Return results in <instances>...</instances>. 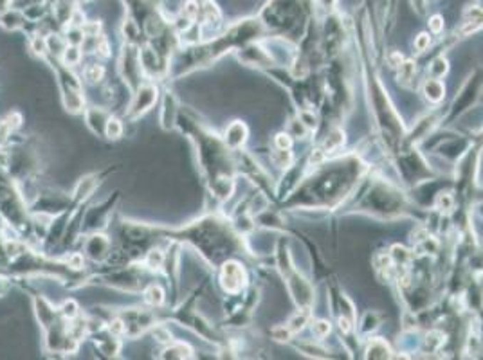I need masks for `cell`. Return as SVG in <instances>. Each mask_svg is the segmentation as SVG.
<instances>
[{
	"label": "cell",
	"mask_w": 483,
	"mask_h": 360,
	"mask_svg": "<svg viewBox=\"0 0 483 360\" xmlns=\"http://www.w3.org/2000/svg\"><path fill=\"white\" fill-rule=\"evenodd\" d=\"M426 97L431 101H440L444 97V87L440 85V81L431 80L426 83Z\"/></svg>",
	"instance_id": "1"
},
{
	"label": "cell",
	"mask_w": 483,
	"mask_h": 360,
	"mask_svg": "<svg viewBox=\"0 0 483 360\" xmlns=\"http://www.w3.org/2000/svg\"><path fill=\"white\" fill-rule=\"evenodd\" d=\"M431 29H433L435 33H438L442 29V18L440 16H435L433 20H431Z\"/></svg>",
	"instance_id": "6"
},
{
	"label": "cell",
	"mask_w": 483,
	"mask_h": 360,
	"mask_svg": "<svg viewBox=\"0 0 483 360\" xmlns=\"http://www.w3.org/2000/svg\"><path fill=\"white\" fill-rule=\"evenodd\" d=\"M314 328H316V334H318L319 337H323V335H326L330 332V326L326 324V322H323V321L318 322V324H316Z\"/></svg>",
	"instance_id": "4"
},
{
	"label": "cell",
	"mask_w": 483,
	"mask_h": 360,
	"mask_svg": "<svg viewBox=\"0 0 483 360\" xmlns=\"http://www.w3.org/2000/svg\"><path fill=\"white\" fill-rule=\"evenodd\" d=\"M413 74H415V65H413V63L407 62V63H404V65H400L399 78L404 81V83H407V81H410L411 78H413Z\"/></svg>",
	"instance_id": "2"
},
{
	"label": "cell",
	"mask_w": 483,
	"mask_h": 360,
	"mask_svg": "<svg viewBox=\"0 0 483 360\" xmlns=\"http://www.w3.org/2000/svg\"><path fill=\"white\" fill-rule=\"evenodd\" d=\"M427 46H430V36H427V35H420V36H418L417 49L418 51H424Z\"/></svg>",
	"instance_id": "5"
},
{
	"label": "cell",
	"mask_w": 483,
	"mask_h": 360,
	"mask_svg": "<svg viewBox=\"0 0 483 360\" xmlns=\"http://www.w3.org/2000/svg\"><path fill=\"white\" fill-rule=\"evenodd\" d=\"M278 144L281 146V148H285V146H291V139H289V135H278Z\"/></svg>",
	"instance_id": "7"
},
{
	"label": "cell",
	"mask_w": 483,
	"mask_h": 360,
	"mask_svg": "<svg viewBox=\"0 0 483 360\" xmlns=\"http://www.w3.org/2000/svg\"><path fill=\"white\" fill-rule=\"evenodd\" d=\"M146 295H148V301L150 303H161L162 301V292H161V288H157V287H152L150 288L148 292H146Z\"/></svg>",
	"instance_id": "3"
}]
</instances>
